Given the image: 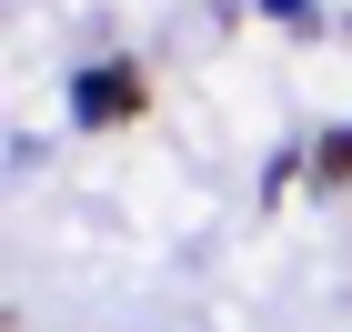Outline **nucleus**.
Segmentation results:
<instances>
[{
    "label": "nucleus",
    "mask_w": 352,
    "mask_h": 332,
    "mask_svg": "<svg viewBox=\"0 0 352 332\" xmlns=\"http://www.w3.org/2000/svg\"><path fill=\"white\" fill-rule=\"evenodd\" d=\"M131 111H151V71L141 60H111V71L81 81V121H131Z\"/></svg>",
    "instance_id": "obj_1"
},
{
    "label": "nucleus",
    "mask_w": 352,
    "mask_h": 332,
    "mask_svg": "<svg viewBox=\"0 0 352 332\" xmlns=\"http://www.w3.org/2000/svg\"><path fill=\"white\" fill-rule=\"evenodd\" d=\"M342 181H352V121L322 131V151H312V192H342Z\"/></svg>",
    "instance_id": "obj_2"
}]
</instances>
